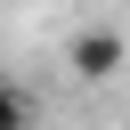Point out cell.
Masks as SVG:
<instances>
[{
    "label": "cell",
    "instance_id": "6da1fadb",
    "mask_svg": "<svg viewBox=\"0 0 130 130\" xmlns=\"http://www.w3.org/2000/svg\"><path fill=\"white\" fill-rule=\"evenodd\" d=\"M65 65H73V81L98 89V81H114V73L130 65V41L106 32V24H98V32H73V41H65Z\"/></svg>",
    "mask_w": 130,
    "mask_h": 130
},
{
    "label": "cell",
    "instance_id": "7a4b0ae2",
    "mask_svg": "<svg viewBox=\"0 0 130 130\" xmlns=\"http://www.w3.org/2000/svg\"><path fill=\"white\" fill-rule=\"evenodd\" d=\"M0 130H32V98L16 81H0Z\"/></svg>",
    "mask_w": 130,
    "mask_h": 130
}]
</instances>
